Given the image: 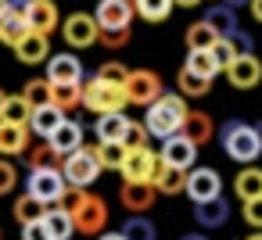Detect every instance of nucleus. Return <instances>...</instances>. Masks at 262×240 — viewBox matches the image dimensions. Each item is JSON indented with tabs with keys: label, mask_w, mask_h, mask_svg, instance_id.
<instances>
[{
	"label": "nucleus",
	"mask_w": 262,
	"mask_h": 240,
	"mask_svg": "<svg viewBox=\"0 0 262 240\" xmlns=\"http://www.w3.org/2000/svg\"><path fill=\"white\" fill-rule=\"evenodd\" d=\"M97 240H126V236H122V233H101Z\"/></svg>",
	"instance_id": "3c124183"
},
{
	"label": "nucleus",
	"mask_w": 262,
	"mask_h": 240,
	"mask_svg": "<svg viewBox=\"0 0 262 240\" xmlns=\"http://www.w3.org/2000/svg\"><path fill=\"white\" fill-rule=\"evenodd\" d=\"M26 158V165L29 169H61V154L51 147V140H43V143H29V151L22 154Z\"/></svg>",
	"instance_id": "cd10ccee"
},
{
	"label": "nucleus",
	"mask_w": 262,
	"mask_h": 240,
	"mask_svg": "<svg viewBox=\"0 0 262 240\" xmlns=\"http://www.w3.org/2000/svg\"><path fill=\"white\" fill-rule=\"evenodd\" d=\"M219 143H223V154L241 161V165H255L262 154V133L241 118H233L219 129Z\"/></svg>",
	"instance_id": "7ed1b4c3"
},
{
	"label": "nucleus",
	"mask_w": 262,
	"mask_h": 240,
	"mask_svg": "<svg viewBox=\"0 0 262 240\" xmlns=\"http://www.w3.org/2000/svg\"><path fill=\"white\" fill-rule=\"evenodd\" d=\"M15 58H18L22 65H47V58H51V36L29 33V36L15 47Z\"/></svg>",
	"instance_id": "6ab92c4d"
},
{
	"label": "nucleus",
	"mask_w": 262,
	"mask_h": 240,
	"mask_svg": "<svg viewBox=\"0 0 262 240\" xmlns=\"http://www.w3.org/2000/svg\"><path fill=\"white\" fill-rule=\"evenodd\" d=\"M158 158H162L165 165H176V169L190 172V169H194V161H198V147H194V143H190L183 133H176V136L162 140V147H158Z\"/></svg>",
	"instance_id": "ddd939ff"
},
{
	"label": "nucleus",
	"mask_w": 262,
	"mask_h": 240,
	"mask_svg": "<svg viewBox=\"0 0 262 240\" xmlns=\"http://www.w3.org/2000/svg\"><path fill=\"white\" fill-rule=\"evenodd\" d=\"M133 8H137V15L144 22L158 26V22H165L172 15V0H133Z\"/></svg>",
	"instance_id": "c9c22d12"
},
{
	"label": "nucleus",
	"mask_w": 262,
	"mask_h": 240,
	"mask_svg": "<svg viewBox=\"0 0 262 240\" xmlns=\"http://www.w3.org/2000/svg\"><path fill=\"white\" fill-rule=\"evenodd\" d=\"M183 40H187V51H208V47L219 40V33L201 18V22H190V26H187V36H183Z\"/></svg>",
	"instance_id": "2f4dec72"
},
{
	"label": "nucleus",
	"mask_w": 262,
	"mask_h": 240,
	"mask_svg": "<svg viewBox=\"0 0 262 240\" xmlns=\"http://www.w3.org/2000/svg\"><path fill=\"white\" fill-rule=\"evenodd\" d=\"M208 54H212V61L219 65V72H226V68H230V61L237 58V47H233V43H230L226 36H219V40H215V43L208 47Z\"/></svg>",
	"instance_id": "ea45409f"
},
{
	"label": "nucleus",
	"mask_w": 262,
	"mask_h": 240,
	"mask_svg": "<svg viewBox=\"0 0 262 240\" xmlns=\"http://www.w3.org/2000/svg\"><path fill=\"white\" fill-rule=\"evenodd\" d=\"M187 101H183V93H162L151 108H144V126H147V133L155 136V140H169V136H176L180 129H183V122H187Z\"/></svg>",
	"instance_id": "f257e3e1"
},
{
	"label": "nucleus",
	"mask_w": 262,
	"mask_h": 240,
	"mask_svg": "<svg viewBox=\"0 0 262 240\" xmlns=\"http://www.w3.org/2000/svg\"><path fill=\"white\" fill-rule=\"evenodd\" d=\"M226 40L237 47V54H251V36H248L244 29H237V33H233V36H226Z\"/></svg>",
	"instance_id": "de8ad7c7"
},
{
	"label": "nucleus",
	"mask_w": 262,
	"mask_h": 240,
	"mask_svg": "<svg viewBox=\"0 0 262 240\" xmlns=\"http://www.w3.org/2000/svg\"><path fill=\"white\" fill-rule=\"evenodd\" d=\"M65 208H69V215L76 222V233H83V236H94V233L101 236L104 233V226H108V201L101 194H94V190H69Z\"/></svg>",
	"instance_id": "f03ea898"
},
{
	"label": "nucleus",
	"mask_w": 262,
	"mask_h": 240,
	"mask_svg": "<svg viewBox=\"0 0 262 240\" xmlns=\"http://www.w3.org/2000/svg\"><path fill=\"white\" fill-rule=\"evenodd\" d=\"M248 8H251V18H255V22L262 26V0H251V4H248Z\"/></svg>",
	"instance_id": "09e8293b"
},
{
	"label": "nucleus",
	"mask_w": 262,
	"mask_h": 240,
	"mask_svg": "<svg viewBox=\"0 0 262 240\" xmlns=\"http://www.w3.org/2000/svg\"><path fill=\"white\" fill-rule=\"evenodd\" d=\"M29 33H33V29H29V18H26V15L11 11V8H8L4 15H0V43H8L11 51H15V47H18Z\"/></svg>",
	"instance_id": "4be33fe9"
},
{
	"label": "nucleus",
	"mask_w": 262,
	"mask_h": 240,
	"mask_svg": "<svg viewBox=\"0 0 262 240\" xmlns=\"http://www.w3.org/2000/svg\"><path fill=\"white\" fill-rule=\"evenodd\" d=\"M187 197L194 204L201 201H212V197H223V176L212 169V165H194L187 172Z\"/></svg>",
	"instance_id": "1a4fd4ad"
},
{
	"label": "nucleus",
	"mask_w": 262,
	"mask_h": 240,
	"mask_svg": "<svg viewBox=\"0 0 262 240\" xmlns=\"http://www.w3.org/2000/svg\"><path fill=\"white\" fill-rule=\"evenodd\" d=\"M155 190L158 194H165V197H176V194H187V172L183 169H176V165H165L162 158H158V169H155Z\"/></svg>",
	"instance_id": "aec40b11"
},
{
	"label": "nucleus",
	"mask_w": 262,
	"mask_h": 240,
	"mask_svg": "<svg viewBox=\"0 0 262 240\" xmlns=\"http://www.w3.org/2000/svg\"><path fill=\"white\" fill-rule=\"evenodd\" d=\"M69 179L61 176V169H29L26 176V194H33L36 201H43L47 208L51 204H65L69 197Z\"/></svg>",
	"instance_id": "423d86ee"
},
{
	"label": "nucleus",
	"mask_w": 262,
	"mask_h": 240,
	"mask_svg": "<svg viewBox=\"0 0 262 240\" xmlns=\"http://www.w3.org/2000/svg\"><path fill=\"white\" fill-rule=\"evenodd\" d=\"M172 4H176V8H198L201 0H172Z\"/></svg>",
	"instance_id": "8fccbe9b"
},
{
	"label": "nucleus",
	"mask_w": 262,
	"mask_h": 240,
	"mask_svg": "<svg viewBox=\"0 0 262 240\" xmlns=\"http://www.w3.org/2000/svg\"><path fill=\"white\" fill-rule=\"evenodd\" d=\"M162 93H165V83H162V76H158L155 68H133V72H129V79H126V97H129V104L151 108Z\"/></svg>",
	"instance_id": "0eeeda50"
},
{
	"label": "nucleus",
	"mask_w": 262,
	"mask_h": 240,
	"mask_svg": "<svg viewBox=\"0 0 262 240\" xmlns=\"http://www.w3.org/2000/svg\"><path fill=\"white\" fill-rule=\"evenodd\" d=\"M233 197H237L241 204L262 197V169H258V165H244V169L233 176Z\"/></svg>",
	"instance_id": "b1692460"
},
{
	"label": "nucleus",
	"mask_w": 262,
	"mask_h": 240,
	"mask_svg": "<svg viewBox=\"0 0 262 240\" xmlns=\"http://www.w3.org/2000/svg\"><path fill=\"white\" fill-rule=\"evenodd\" d=\"M119 233H122L126 240H158V226H155L147 215H129V219L119 226Z\"/></svg>",
	"instance_id": "c756f323"
},
{
	"label": "nucleus",
	"mask_w": 262,
	"mask_h": 240,
	"mask_svg": "<svg viewBox=\"0 0 262 240\" xmlns=\"http://www.w3.org/2000/svg\"><path fill=\"white\" fill-rule=\"evenodd\" d=\"M205 22H208L219 36H233V33L241 29V22H237V8H230V4H212V8L205 11Z\"/></svg>",
	"instance_id": "bb28decb"
},
{
	"label": "nucleus",
	"mask_w": 262,
	"mask_h": 240,
	"mask_svg": "<svg viewBox=\"0 0 262 240\" xmlns=\"http://www.w3.org/2000/svg\"><path fill=\"white\" fill-rule=\"evenodd\" d=\"M126 151H129L126 143H101V140H97V147H94V154H97L101 169H122Z\"/></svg>",
	"instance_id": "58836bf2"
},
{
	"label": "nucleus",
	"mask_w": 262,
	"mask_h": 240,
	"mask_svg": "<svg viewBox=\"0 0 262 240\" xmlns=\"http://www.w3.org/2000/svg\"><path fill=\"white\" fill-rule=\"evenodd\" d=\"M244 222H248L251 229H262V197L244 201Z\"/></svg>",
	"instance_id": "a18cd8bd"
},
{
	"label": "nucleus",
	"mask_w": 262,
	"mask_h": 240,
	"mask_svg": "<svg viewBox=\"0 0 262 240\" xmlns=\"http://www.w3.org/2000/svg\"><path fill=\"white\" fill-rule=\"evenodd\" d=\"M47 79L54 83V86H61V83H72V86H79L83 83V61L76 58V54H51L47 58Z\"/></svg>",
	"instance_id": "2eb2a0df"
},
{
	"label": "nucleus",
	"mask_w": 262,
	"mask_h": 240,
	"mask_svg": "<svg viewBox=\"0 0 262 240\" xmlns=\"http://www.w3.org/2000/svg\"><path fill=\"white\" fill-rule=\"evenodd\" d=\"M54 104H58L65 115H72L76 108H83V83H79V86H72V83L54 86Z\"/></svg>",
	"instance_id": "e433bc0d"
},
{
	"label": "nucleus",
	"mask_w": 262,
	"mask_h": 240,
	"mask_svg": "<svg viewBox=\"0 0 262 240\" xmlns=\"http://www.w3.org/2000/svg\"><path fill=\"white\" fill-rule=\"evenodd\" d=\"M29 29L33 33H43V36H51L58 26H61V15H58V4L54 0H29Z\"/></svg>",
	"instance_id": "dca6fc26"
},
{
	"label": "nucleus",
	"mask_w": 262,
	"mask_h": 240,
	"mask_svg": "<svg viewBox=\"0 0 262 240\" xmlns=\"http://www.w3.org/2000/svg\"><path fill=\"white\" fill-rule=\"evenodd\" d=\"M22 240H54V236H51L47 222L40 219V222H29V226H22Z\"/></svg>",
	"instance_id": "49530a36"
},
{
	"label": "nucleus",
	"mask_w": 262,
	"mask_h": 240,
	"mask_svg": "<svg viewBox=\"0 0 262 240\" xmlns=\"http://www.w3.org/2000/svg\"><path fill=\"white\" fill-rule=\"evenodd\" d=\"M8 4H11V0H0V15H4V11H8Z\"/></svg>",
	"instance_id": "5fc2aeb1"
},
{
	"label": "nucleus",
	"mask_w": 262,
	"mask_h": 240,
	"mask_svg": "<svg viewBox=\"0 0 262 240\" xmlns=\"http://www.w3.org/2000/svg\"><path fill=\"white\" fill-rule=\"evenodd\" d=\"M43 222H47V229H51L54 240H69L76 233V222H72V215H69L65 204H51L47 215H43Z\"/></svg>",
	"instance_id": "c85d7f7f"
},
{
	"label": "nucleus",
	"mask_w": 262,
	"mask_h": 240,
	"mask_svg": "<svg viewBox=\"0 0 262 240\" xmlns=\"http://www.w3.org/2000/svg\"><path fill=\"white\" fill-rule=\"evenodd\" d=\"M22 97L33 104V108H43V104H54V83L43 76V79H29L22 86Z\"/></svg>",
	"instance_id": "f704fd0d"
},
{
	"label": "nucleus",
	"mask_w": 262,
	"mask_h": 240,
	"mask_svg": "<svg viewBox=\"0 0 262 240\" xmlns=\"http://www.w3.org/2000/svg\"><path fill=\"white\" fill-rule=\"evenodd\" d=\"M180 133H183L194 147H208L212 136H215V122H212L208 111H187V122H183Z\"/></svg>",
	"instance_id": "f3484780"
},
{
	"label": "nucleus",
	"mask_w": 262,
	"mask_h": 240,
	"mask_svg": "<svg viewBox=\"0 0 262 240\" xmlns=\"http://www.w3.org/2000/svg\"><path fill=\"white\" fill-rule=\"evenodd\" d=\"M133 15H137L133 0H97V11H94L101 29H129Z\"/></svg>",
	"instance_id": "f8f14e48"
},
{
	"label": "nucleus",
	"mask_w": 262,
	"mask_h": 240,
	"mask_svg": "<svg viewBox=\"0 0 262 240\" xmlns=\"http://www.w3.org/2000/svg\"><path fill=\"white\" fill-rule=\"evenodd\" d=\"M129 129L126 111H112V115H97V140L101 143H122Z\"/></svg>",
	"instance_id": "393cba45"
},
{
	"label": "nucleus",
	"mask_w": 262,
	"mask_h": 240,
	"mask_svg": "<svg viewBox=\"0 0 262 240\" xmlns=\"http://www.w3.org/2000/svg\"><path fill=\"white\" fill-rule=\"evenodd\" d=\"M97 43H101L104 51H122V47L129 43V29H101Z\"/></svg>",
	"instance_id": "79ce46f5"
},
{
	"label": "nucleus",
	"mask_w": 262,
	"mask_h": 240,
	"mask_svg": "<svg viewBox=\"0 0 262 240\" xmlns=\"http://www.w3.org/2000/svg\"><path fill=\"white\" fill-rule=\"evenodd\" d=\"M29 118H33V104L22 97V93H15V97H8L4 101V108H0V122H15V126H29Z\"/></svg>",
	"instance_id": "7c9ffc66"
},
{
	"label": "nucleus",
	"mask_w": 262,
	"mask_h": 240,
	"mask_svg": "<svg viewBox=\"0 0 262 240\" xmlns=\"http://www.w3.org/2000/svg\"><path fill=\"white\" fill-rule=\"evenodd\" d=\"M51 147H54L61 158H65V154H72V151H79V147H83V126H79V122H72V118H65V122L54 129Z\"/></svg>",
	"instance_id": "a878e982"
},
{
	"label": "nucleus",
	"mask_w": 262,
	"mask_h": 240,
	"mask_svg": "<svg viewBox=\"0 0 262 240\" xmlns=\"http://www.w3.org/2000/svg\"><path fill=\"white\" fill-rule=\"evenodd\" d=\"M18 186V169L11 161H0V197H8Z\"/></svg>",
	"instance_id": "c03bdc74"
},
{
	"label": "nucleus",
	"mask_w": 262,
	"mask_h": 240,
	"mask_svg": "<svg viewBox=\"0 0 262 240\" xmlns=\"http://www.w3.org/2000/svg\"><path fill=\"white\" fill-rule=\"evenodd\" d=\"M29 126H15V122H0V154L4 158H15V154H26L29 151Z\"/></svg>",
	"instance_id": "412c9836"
},
{
	"label": "nucleus",
	"mask_w": 262,
	"mask_h": 240,
	"mask_svg": "<svg viewBox=\"0 0 262 240\" xmlns=\"http://www.w3.org/2000/svg\"><path fill=\"white\" fill-rule=\"evenodd\" d=\"M226 219H230V201L226 197H212V201L194 204V222L201 229H219V226H226Z\"/></svg>",
	"instance_id": "a211bd4d"
},
{
	"label": "nucleus",
	"mask_w": 262,
	"mask_h": 240,
	"mask_svg": "<svg viewBox=\"0 0 262 240\" xmlns=\"http://www.w3.org/2000/svg\"><path fill=\"white\" fill-rule=\"evenodd\" d=\"M223 76H226V83H230L233 90H255V86L262 83V61H258L255 51H251V54H237Z\"/></svg>",
	"instance_id": "9d476101"
},
{
	"label": "nucleus",
	"mask_w": 262,
	"mask_h": 240,
	"mask_svg": "<svg viewBox=\"0 0 262 240\" xmlns=\"http://www.w3.org/2000/svg\"><path fill=\"white\" fill-rule=\"evenodd\" d=\"M223 4H230V8H244V4H251V0H223Z\"/></svg>",
	"instance_id": "603ef678"
},
{
	"label": "nucleus",
	"mask_w": 262,
	"mask_h": 240,
	"mask_svg": "<svg viewBox=\"0 0 262 240\" xmlns=\"http://www.w3.org/2000/svg\"><path fill=\"white\" fill-rule=\"evenodd\" d=\"M69 115L58 108V104H43V108H33V118H29V129L36 133V136H43V140H51L54 136V129L65 122Z\"/></svg>",
	"instance_id": "5701e85b"
},
{
	"label": "nucleus",
	"mask_w": 262,
	"mask_h": 240,
	"mask_svg": "<svg viewBox=\"0 0 262 240\" xmlns=\"http://www.w3.org/2000/svg\"><path fill=\"white\" fill-rule=\"evenodd\" d=\"M15 219H18V226H29V222H40L43 215H47V204L43 201H36L33 194H22L18 201H15Z\"/></svg>",
	"instance_id": "72a5a7b5"
},
{
	"label": "nucleus",
	"mask_w": 262,
	"mask_h": 240,
	"mask_svg": "<svg viewBox=\"0 0 262 240\" xmlns=\"http://www.w3.org/2000/svg\"><path fill=\"white\" fill-rule=\"evenodd\" d=\"M248 240H262V229H255V233H251V236H248Z\"/></svg>",
	"instance_id": "6e6d98bb"
},
{
	"label": "nucleus",
	"mask_w": 262,
	"mask_h": 240,
	"mask_svg": "<svg viewBox=\"0 0 262 240\" xmlns=\"http://www.w3.org/2000/svg\"><path fill=\"white\" fill-rule=\"evenodd\" d=\"M155 169H158V151H151V147H129L119 172L129 183H151L155 179Z\"/></svg>",
	"instance_id": "9b49d317"
},
{
	"label": "nucleus",
	"mask_w": 262,
	"mask_h": 240,
	"mask_svg": "<svg viewBox=\"0 0 262 240\" xmlns=\"http://www.w3.org/2000/svg\"><path fill=\"white\" fill-rule=\"evenodd\" d=\"M176 90H180L183 97H205V93L212 90V79H205V76H198V72H190V68L183 65L180 76H176Z\"/></svg>",
	"instance_id": "473e14b6"
},
{
	"label": "nucleus",
	"mask_w": 262,
	"mask_h": 240,
	"mask_svg": "<svg viewBox=\"0 0 262 240\" xmlns=\"http://www.w3.org/2000/svg\"><path fill=\"white\" fill-rule=\"evenodd\" d=\"M61 36H65V43H69V47L86 51V47H94V43H97L101 26H97V18H94V15L76 11V15H69V18L61 22Z\"/></svg>",
	"instance_id": "6e6552de"
},
{
	"label": "nucleus",
	"mask_w": 262,
	"mask_h": 240,
	"mask_svg": "<svg viewBox=\"0 0 262 240\" xmlns=\"http://www.w3.org/2000/svg\"><path fill=\"white\" fill-rule=\"evenodd\" d=\"M129 72H133V68H126L122 61H104V65L97 68V79H108V83H119V86H126Z\"/></svg>",
	"instance_id": "a19ab883"
},
{
	"label": "nucleus",
	"mask_w": 262,
	"mask_h": 240,
	"mask_svg": "<svg viewBox=\"0 0 262 240\" xmlns=\"http://www.w3.org/2000/svg\"><path fill=\"white\" fill-rule=\"evenodd\" d=\"M183 240H208V236H201V233H190V236H183Z\"/></svg>",
	"instance_id": "864d4df0"
},
{
	"label": "nucleus",
	"mask_w": 262,
	"mask_h": 240,
	"mask_svg": "<svg viewBox=\"0 0 262 240\" xmlns=\"http://www.w3.org/2000/svg\"><path fill=\"white\" fill-rule=\"evenodd\" d=\"M83 108L94 111V115H112V111H126L129 108V97H126V86L119 83H108V79H86L83 83Z\"/></svg>",
	"instance_id": "20e7f679"
},
{
	"label": "nucleus",
	"mask_w": 262,
	"mask_h": 240,
	"mask_svg": "<svg viewBox=\"0 0 262 240\" xmlns=\"http://www.w3.org/2000/svg\"><path fill=\"white\" fill-rule=\"evenodd\" d=\"M101 172H104V169H101L94 147H79V151L65 154V161H61V176L69 179L72 190H90V186L101 179Z\"/></svg>",
	"instance_id": "39448f33"
},
{
	"label": "nucleus",
	"mask_w": 262,
	"mask_h": 240,
	"mask_svg": "<svg viewBox=\"0 0 262 240\" xmlns=\"http://www.w3.org/2000/svg\"><path fill=\"white\" fill-rule=\"evenodd\" d=\"M155 197H158L155 183H129V179H122L119 204H122L129 215H147V208L155 204Z\"/></svg>",
	"instance_id": "4468645a"
},
{
	"label": "nucleus",
	"mask_w": 262,
	"mask_h": 240,
	"mask_svg": "<svg viewBox=\"0 0 262 240\" xmlns=\"http://www.w3.org/2000/svg\"><path fill=\"white\" fill-rule=\"evenodd\" d=\"M190 72H198V76H205V79H215V76H223L219 72V65L212 61V54L208 51H187V61H183Z\"/></svg>",
	"instance_id": "4c0bfd02"
},
{
	"label": "nucleus",
	"mask_w": 262,
	"mask_h": 240,
	"mask_svg": "<svg viewBox=\"0 0 262 240\" xmlns=\"http://www.w3.org/2000/svg\"><path fill=\"white\" fill-rule=\"evenodd\" d=\"M147 140H151V133H147V126L144 122H137V118H129V129H126V147H147Z\"/></svg>",
	"instance_id": "37998d69"
}]
</instances>
